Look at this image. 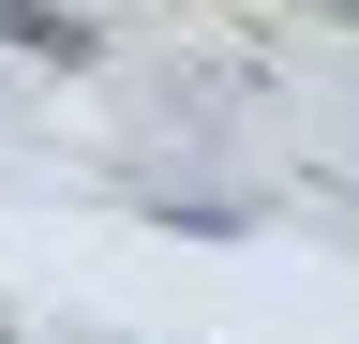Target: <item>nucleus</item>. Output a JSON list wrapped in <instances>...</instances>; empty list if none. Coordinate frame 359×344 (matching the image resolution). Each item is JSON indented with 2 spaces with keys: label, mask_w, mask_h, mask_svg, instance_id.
Instances as JSON below:
<instances>
[{
  "label": "nucleus",
  "mask_w": 359,
  "mask_h": 344,
  "mask_svg": "<svg viewBox=\"0 0 359 344\" xmlns=\"http://www.w3.org/2000/svg\"><path fill=\"white\" fill-rule=\"evenodd\" d=\"M0 30H15V46H45V60H90V30L60 15V0H0Z\"/></svg>",
  "instance_id": "f257e3e1"
}]
</instances>
